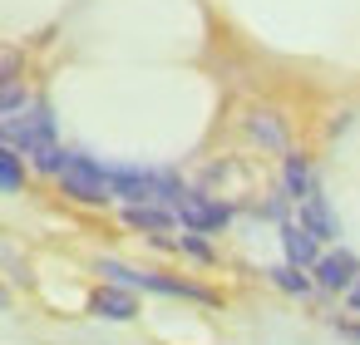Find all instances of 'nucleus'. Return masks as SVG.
Instances as JSON below:
<instances>
[{
	"label": "nucleus",
	"instance_id": "20e7f679",
	"mask_svg": "<svg viewBox=\"0 0 360 345\" xmlns=\"http://www.w3.org/2000/svg\"><path fill=\"white\" fill-rule=\"evenodd\" d=\"M0 143H11V148H20L30 158L35 148L55 143V114L45 104H25L15 114H6V119H0Z\"/></svg>",
	"mask_w": 360,
	"mask_h": 345
},
{
	"label": "nucleus",
	"instance_id": "0eeeda50",
	"mask_svg": "<svg viewBox=\"0 0 360 345\" xmlns=\"http://www.w3.org/2000/svg\"><path fill=\"white\" fill-rule=\"evenodd\" d=\"M89 311H94L99 320H134V315H139V301H134V291H129V286L104 281V286L89 296Z\"/></svg>",
	"mask_w": 360,
	"mask_h": 345
},
{
	"label": "nucleus",
	"instance_id": "1a4fd4ad",
	"mask_svg": "<svg viewBox=\"0 0 360 345\" xmlns=\"http://www.w3.org/2000/svg\"><path fill=\"white\" fill-rule=\"evenodd\" d=\"M281 247H286V261L291 266H316L321 261V237L306 227V222H281Z\"/></svg>",
	"mask_w": 360,
	"mask_h": 345
},
{
	"label": "nucleus",
	"instance_id": "6ab92c4d",
	"mask_svg": "<svg viewBox=\"0 0 360 345\" xmlns=\"http://www.w3.org/2000/svg\"><path fill=\"white\" fill-rule=\"evenodd\" d=\"M350 306L360 311V276H355V286H350Z\"/></svg>",
	"mask_w": 360,
	"mask_h": 345
},
{
	"label": "nucleus",
	"instance_id": "dca6fc26",
	"mask_svg": "<svg viewBox=\"0 0 360 345\" xmlns=\"http://www.w3.org/2000/svg\"><path fill=\"white\" fill-rule=\"evenodd\" d=\"M30 99H25V84L20 79H11V84H0V119L6 114H15V109H25Z\"/></svg>",
	"mask_w": 360,
	"mask_h": 345
},
{
	"label": "nucleus",
	"instance_id": "6e6552de",
	"mask_svg": "<svg viewBox=\"0 0 360 345\" xmlns=\"http://www.w3.org/2000/svg\"><path fill=\"white\" fill-rule=\"evenodd\" d=\"M124 222H129L134 232H148L153 242H163V232L178 222V212L163 207V202H124Z\"/></svg>",
	"mask_w": 360,
	"mask_h": 345
},
{
	"label": "nucleus",
	"instance_id": "aec40b11",
	"mask_svg": "<svg viewBox=\"0 0 360 345\" xmlns=\"http://www.w3.org/2000/svg\"><path fill=\"white\" fill-rule=\"evenodd\" d=\"M345 335H350V340H360V325H345Z\"/></svg>",
	"mask_w": 360,
	"mask_h": 345
},
{
	"label": "nucleus",
	"instance_id": "f03ea898",
	"mask_svg": "<svg viewBox=\"0 0 360 345\" xmlns=\"http://www.w3.org/2000/svg\"><path fill=\"white\" fill-rule=\"evenodd\" d=\"M109 188L119 202H163L173 207L183 197V183L163 168H109Z\"/></svg>",
	"mask_w": 360,
	"mask_h": 345
},
{
	"label": "nucleus",
	"instance_id": "ddd939ff",
	"mask_svg": "<svg viewBox=\"0 0 360 345\" xmlns=\"http://www.w3.org/2000/svg\"><path fill=\"white\" fill-rule=\"evenodd\" d=\"M20 188H25V158L20 148L0 143V193H20Z\"/></svg>",
	"mask_w": 360,
	"mask_h": 345
},
{
	"label": "nucleus",
	"instance_id": "39448f33",
	"mask_svg": "<svg viewBox=\"0 0 360 345\" xmlns=\"http://www.w3.org/2000/svg\"><path fill=\"white\" fill-rule=\"evenodd\" d=\"M173 212H178V222L193 227V232H217V227H227V217H232L227 202H212L207 193H188V188H183V197L173 202Z\"/></svg>",
	"mask_w": 360,
	"mask_h": 345
},
{
	"label": "nucleus",
	"instance_id": "412c9836",
	"mask_svg": "<svg viewBox=\"0 0 360 345\" xmlns=\"http://www.w3.org/2000/svg\"><path fill=\"white\" fill-rule=\"evenodd\" d=\"M0 306H6V291H0Z\"/></svg>",
	"mask_w": 360,
	"mask_h": 345
},
{
	"label": "nucleus",
	"instance_id": "f257e3e1",
	"mask_svg": "<svg viewBox=\"0 0 360 345\" xmlns=\"http://www.w3.org/2000/svg\"><path fill=\"white\" fill-rule=\"evenodd\" d=\"M99 276L104 281H119L129 291H153V296H183V301L217 306V296L207 286H193V281H178V276H163V271H143V266H129V261H114V256L99 261Z\"/></svg>",
	"mask_w": 360,
	"mask_h": 345
},
{
	"label": "nucleus",
	"instance_id": "4468645a",
	"mask_svg": "<svg viewBox=\"0 0 360 345\" xmlns=\"http://www.w3.org/2000/svg\"><path fill=\"white\" fill-rule=\"evenodd\" d=\"M65 158H70V153H65V148H60V138H55V143H45V148H35V153H30V163H35V173H50V178H60V168H65Z\"/></svg>",
	"mask_w": 360,
	"mask_h": 345
},
{
	"label": "nucleus",
	"instance_id": "f8f14e48",
	"mask_svg": "<svg viewBox=\"0 0 360 345\" xmlns=\"http://www.w3.org/2000/svg\"><path fill=\"white\" fill-rule=\"evenodd\" d=\"M247 129H252V138H257V143H266V148H286V129L276 124V114H271V109H252Z\"/></svg>",
	"mask_w": 360,
	"mask_h": 345
},
{
	"label": "nucleus",
	"instance_id": "a211bd4d",
	"mask_svg": "<svg viewBox=\"0 0 360 345\" xmlns=\"http://www.w3.org/2000/svg\"><path fill=\"white\" fill-rule=\"evenodd\" d=\"M178 247H183L188 256H198V261H212V247H207V242H202V232H193V227H188V237H183Z\"/></svg>",
	"mask_w": 360,
	"mask_h": 345
},
{
	"label": "nucleus",
	"instance_id": "f3484780",
	"mask_svg": "<svg viewBox=\"0 0 360 345\" xmlns=\"http://www.w3.org/2000/svg\"><path fill=\"white\" fill-rule=\"evenodd\" d=\"M20 70H25V55H20V50H11V45H0V84L20 79Z\"/></svg>",
	"mask_w": 360,
	"mask_h": 345
},
{
	"label": "nucleus",
	"instance_id": "9b49d317",
	"mask_svg": "<svg viewBox=\"0 0 360 345\" xmlns=\"http://www.w3.org/2000/svg\"><path fill=\"white\" fill-rule=\"evenodd\" d=\"M296 207H301V222H306V227H311V232H316L321 242L340 232V222H335V212H330V202H326V193H321V188H316L311 197H301Z\"/></svg>",
	"mask_w": 360,
	"mask_h": 345
},
{
	"label": "nucleus",
	"instance_id": "423d86ee",
	"mask_svg": "<svg viewBox=\"0 0 360 345\" xmlns=\"http://www.w3.org/2000/svg\"><path fill=\"white\" fill-rule=\"evenodd\" d=\"M311 271H316V286H326V291H350L355 276H360V261H355L350 252H321V261H316Z\"/></svg>",
	"mask_w": 360,
	"mask_h": 345
},
{
	"label": "nucleus",
	"instance_id": "9d476101",
	"mask_svg": "<svg viewBox=\"0 0 360 345\" xmlns=\"http://www.w3.org/2000/svg\"><path fill=\"white\" fill-rule=\"evenodd\" d=\"M281 188H286V197H291V202L311 197V193H316V173H311V158H301V153H286V163H281Z\"/></svg>",
	"mask_w": 360,
	"mask_h": 345
},
{
	"label": "nucleus",
	"instance_id": "2eb2a0df",
	"mask_svg": "<svg viewBox=\"0 0 360 345\" xmlns=\"http://www.w3.org/2000/svg\"><path fill=\"white\" fill-rule=\"evenodd\" d=\"M306 266H291V261H281V266H271V281L281 286V291H291V296H306L311 291V281L301 276Z\"/></svg>",
	"mask_w": 360,
	"mask_h": 345
},
{
	"label": "nucleus",
	"instance_id": "7ed1b4c3",
	"mask_svg": "<svg viewBox=\"0 0 360 345\" xmlns=\"http://www.w3.org/2000/svg\"><path fill=\"white\" fill-rule=\"evenodd\" d=\"M60 188H65V197H75V202H89V207H104V202H114L109 168H104V163H94L89 153H70V158H65V168H60Z\"/></svg>",
	"mask_w": 360,
	"mask_h": 345
}]
</instances>
